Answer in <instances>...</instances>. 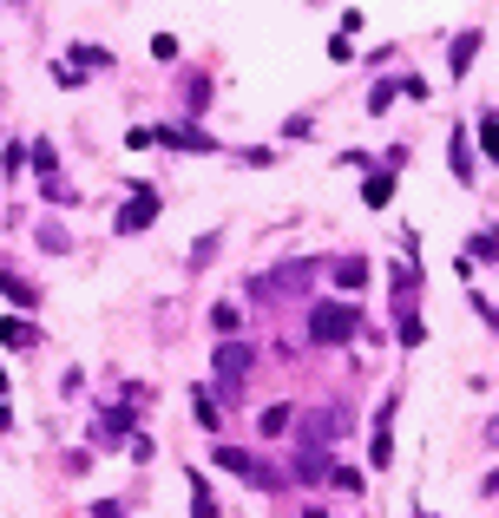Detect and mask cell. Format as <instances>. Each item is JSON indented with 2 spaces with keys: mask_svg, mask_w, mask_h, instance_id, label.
<instances>
[{
  "mask_svg": "<svg viewBox=\"0 0 499 518\" xmlns=\"http://www.w3.org/2000/svg\"><path fill=\"white\" fill-rule=\"evenodd\" d=\"M361 335V309L355 302H315L309 309V341L315 348H342Z\"/></svg>",
  "mask_w": 499,
  "mask_h": 518,
  "instance_id": "6da1fadb",
  "label": "cell"
},
{
  "mask_svg": "<svg viewBox=\"0 0 499 518\" xmlns=\"http://www.w3.org/2000/svg\"><path fill=\"white\" fill-rule=\"evenodd\" d=\"M315 282V263H282L270 276H250V295H263V302H282V295H303Z\"/></svg>",
  "mask_w": 499,
  "mask_h": 518,
  "instance_id": "7a4b0ae2",
  "label": "cell"
},
{
  "mask_svg": "<svg viewBox=\"0 0 499 518\" xmlns=\"http://www.w3.org/2000/svg\"><path fill=\"white\" fill-rule=\"evenodd\" d=\"M125 440H131V413L125 407H106L92 420V446H106V453H112V446H125Z\"/></svg>",
  "mask_w": 499,
  "mask_h": 518,
  "instance_id": "3957f363",
  "label": "cell"
},
{
  "mask_svg": "<svg viewBox=\"0 0 499 518\" xmlns=\"http://www.w3.org/2000/svg\"><path fill=\"white\" fill-rule=\"evenodd\" d=\"M218 466H224V473H237V479H250V486H276L270 466H257L250 453H237V446H218Z\"/></svg>",
  "mask_w": 499,
  "mask_h": 518,
  "instance_id": "277c9868",
  "label": "cell"
},
{
  "mask_svg": "<svg viewBox=\"0 0 499 518\" xmlns=\"http://www.w3.org/2000/svg\"><path fill=\"white\" fill-rule=\"evenodd\" d=\"M250 361H257V355H250L243 341H224L218 355H210V367H218V374H224V388H237V381L250 374Z\"/></svg>",
  "mask_w": 499,
  "mask_h": 518,
  "instance_id": "5b68a950",
  "label": "cell"
},
{
  "mask_svg": "<svg viewBox=\"0 0 499 518\" xmlns=\"http://www.w3.org/2000/svg\"><path fill=\"white\" fill-rule=\"evenodd\" d=\"M152 145H178V152H218V138H204V131H191V125H158Z\"/></svg>",
  "mask_w": 499,
  "mask_h": 518,
  "instance_id": "8992f818",
  "label": "cell"
},
{
  "mask_svg": "<svg viewBox=\"0 0 499 518\" xmlns=\"http://www.w3.org/2000/svg\"><path fill=\"white\" fill-rule=\"evenodd\" d=\"M152 216H158V197H152V191H131V204L119 210V230L131 237V230H145V224H152Z\"/></svg>",
  "mask_w": 499,
  "mask_h": 518,
  "instance_id": "52a82bcc",
  "label": "cell"
},
{
  "mask_svg": "<svg viewBox=\"0 0 499 518\" xmlns=\"http://www.w3.org/2000/svg\"><path fill=\"white\" fill-rule=\"evenodd\" d=\"M296 479H303V486H322V479H329V453H322V446H303V459H296Z\"/></svg>",
  "mask_w": 499,
  "mask_h": 518,
  "instance_id": "ba28073f",
  "label": "cell"
},
{
  "mask_svg": "<svg viewBox=\"0 0 499 518\" xmlns=\"http://www.w3.org/2000/svg\"><path fill=\"white\" fill-rule=\"evenodd\" d=\"M289 420H296V407H289V400H276V407H263L257 433H263V440H276V433H289Z\"/></svg>",
  "mask_w": 499,
  "mask_h": 518,
  "instance_id": "9c48e42d",
  "label": "cell"
},
{
  "mask_svg": "<svg viewBox=\"0 0 499 518\" xmlns=\"http://www.w3.org/2000/svg\"><path fill=\"white\" fill-rule=\"evenodd\" d=\"M336 433H342V420H336V413H309V427H303V446H329Z\"/></svg>",
  "mask_w": 499,
  "mask_h": 518,
  "instance_id": "30bf717a",
  "label": "cell"
},
{
  "mask_svg": "<svg viewBox=\"0 0 499 518\" xmlns=\"http://www.w3.org/2000/svg\"><path fill=\"white\" fill-rule=\"evenodd\" d=\"M388 420H394V400L375 413V466H388V453H394V433H388Z\"/></svg>",
  "mask_w": 499,
  "mask_h": 518,
  "instance_id": "8fae6325",
  "label": "cell"
},
{
  "mask_svg": "<svg viewBox=\"0 0 499 518\" xmlns=\"http://www.w3.org/2000/svg\"><path fill=\"white\" fill-rule=\"evenodd\" d=\"M336 282H342V289H368V263H361V256H342L336 263Z\"/></svg>",
  "mask_w": 499,
  "mask_h": 518,
  "instance_id": "7c38bea8",
  "label": "cell"
},
{
  "mask_svg": "<svg viewBox=\"0 0 499 518\" xmlns=\"http://www.w3.org/2000/svg\"><path fill=\"white\" fill-rule=\"evenodd\" d=\"M487 263H493V230H479V237L467 243V263H460V270L473 276V270H487Z\"/></svg>",
  "mask_w": 499,
  "mask_h": 518,
  "instance_id": "4fadbf2b",
  "label": "cell"
},
{
  "mask_svg": "<svg viewBox=\"0 0 499 518\" xmlns=\"http://www.w3.org/2000/svg\"><path fill=\"white\" fill-rule=\"evenodd\" d=\"M473 59H479V33H460V40H454V53H447V66H454V73H467Z\"/></svg>",
  "mask_w": 499,
  "mask_h": 518,
  "instance_id": "5bb4252c",
  "label": "cell"
},
{
  "mask_svg": "<svg viewBox=\"0 0 499 518\" xmlns=\"http://www.w3.org/2000/svg\"><path fill=\"white\" fill-rule=\"evenodd\" d=\"M0 295H13V302H20V309H33V302H40L27 276H0Z\"/></svg>",
  "mask_w": 499,
  "mask_h": 518,
  "instance_id": "9a60e30c",
  "label": "cell"
},
{
  "mask_svg": "<svg viewBox=\"0 0 499 518\" xmlns=\"http://www.w3.org/2000/svg\"><path fill=\"white\" fill-rule=\"evenodd\" d=\"M191 518H218V498L204 492V479L191 473Z\"/></svg>",
  "mask_w": 499,
  "mask_h": 518,
  "instance_id": "2e32d148",
  "label": "cell"
},
{
  "mask_svg": "<svg viewBox=\"0 0 499 518\" xmlns=\"http://www.w3.org/2000/svg\"><path fill=\"white\" fill-rule=\"evenodd\" d=\"M0 341H7V348H33L40 335H33V322H0Z\"/></svg>",
  "mask_w": 499,
  "mask_h": 518,
  "instance_id": "e0dca14e",
  "label": "cell"
},
{
  "mask_svg": "<svg viewBox=\"0 0 499 518\" xmlns=\"http://www.w3.org/2000/svg\"><path fill=\"white\" fill-rule=\"evenodd\" d=\"M197 427L204 433H218L224 420H218V400H210V388H197Z\"/></svg>",
  "mask_w": 499,
  "mask_h": 518,
  "instance_id": "ac0fdd59",
  "label": "cell"
},
{
  "mask_svg": "<svg viewBox=\"0 0 499 518\" xmlns=\"http://www.w3.org/2000/svg\"><path fill=\"white\" fill-rule=\"evenodd\" d=\"M394 98H401V79H381V86L368 92V112H388Z\"/></svg>",
  "mask_w": 499,
  "mask_h": 518,
  "instance_id": "d6986e66",
  "label": "cell"
},
{
  "mask_svg": "<svg viewBox=\"0 0 499 518\" xmlns=\"http://www.w3.org/2000/svg\"><path fill=\"white\" fill-rule=\"evenodd\" d=\"M210 328H218V335L230 341V335H237V328H243V315H237V309L224 302V309H210Z\"/></svg>",
  "mask_w": 499,
  "mask_h": 518,
  "instance_id": "ffe728a7",
  "label": "cell"
},
{
  "mask_svg": "<svg viewBox=\"0 0 499 518\" xmlns=\"http://www.w3.org/2000/svg\"><path fill=\"white\" fill-rule=\"evenodd\" d=\"M388 197H394V171H375V177H368V204L381 210Z\"/></svg>",
  "mask_w": 499,
  "mask_h": 518,
  "instance_id": "44dd1931",
  "label": "cell"
},
{
  "mask_svg": "<svg viewBox=\"0 0 499 518\" xmlns=\"http://www.w3.org/2000/svg\"><path fill=\"white\" fill-rule=\"evenodd\" d=\"M454 177L473 184V158H467V138H460V131H454Z\"/></svg>",
  "mask_w": 499,
  "mask_h": 518,
  "instance_id": "7402d4cb",
  "label": "cell"
},
{
  "mask_svg": "<svg viewBox=\"0 0 499 518\" xmlns=\"http://www.w3.org/2000/svg\"><path fill=\"white\" fill-rule=\"evenodd\" d=\"M92 518H125L119 506H92Z\"/></svg>",
  "mask_w": 499,
  "mask_h": 518,
  "instance_id": "603a6c76",
  "label": "cell"
},
{
  "mask_svg": "<svg viewBox=\"0 0 499 518\" xmlns=\"http://www.w3.org/2000/svg\"><path fill=\"white\" fill-rule=\"evenodd\" d=\"M0 433H7V400H0Z\"/></svg>",
  "mask_w": 499,
  "mask_h": 518,
  "instance_id": "cb8c5ba5",
  "label": "cell"
},
{
  "mask_svg": "<svg viewBox=\"0 0 499 518\" xmlns=\"http://www.w3.org/2000/svg\"><path fill=\"white\" fill-rule=\"evenodd\" d=\"M0 394H7V374H0Z\"/></svg>",
  "mask_w": 499,
  "mask_h": 518,
  "instance_id": "d4e9b609",
  "label": "cell"
},
{
  "mask_svg": "<svg viewBox=\"0 0 499 518\" xmlns=\"http://www.w3.org/2000/svg\"><path fill=\"white\" fill-rule=\"evenodd\" d=\"M309 518H322V512H309Z\"/></svg>",
  "mask_w": 499,
  "mask_h": 518,
  "instance_id": "484cf974",
  "label": "cell"
}]
</instances>
